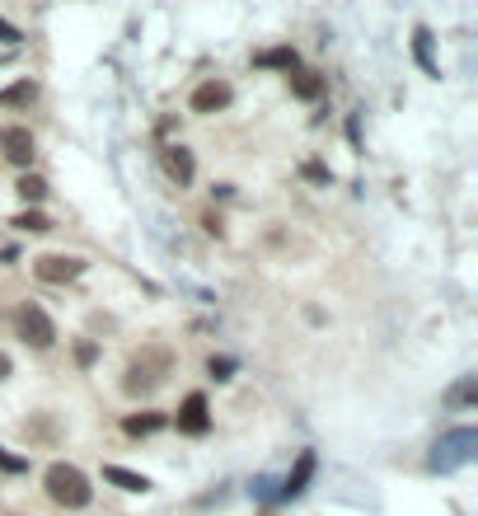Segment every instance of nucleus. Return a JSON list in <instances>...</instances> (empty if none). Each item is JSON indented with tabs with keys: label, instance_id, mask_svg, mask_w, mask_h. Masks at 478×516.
Returning <instances> with one entry per match:
<instances>
[{
	"label": "nucleus",
	"instance_id": "7ed1b4c3",
	"mask_svg": "<svg viewBox=\"0 0 478 516\" xmlns=\"http://www.w3.org/2000/svg\"><path fill=\"white\" fill-rule=\"evenodd\" d=\"M14 328H19V338H24L29 347H38V353H48V347L56 343V324L48 319L43 305H19Z\"/></svg>",
	"mask_w": 478,
	"mask_h": 516
},
{
	"label": "nucleus",
	"instance_id": "aec40b11",
	"mask_svg": "<svg viewBox=\"0 0 478 516\" xmlns=\"http://www.w3.org/2000/svg\"><path fill=\"white\" fill-rule=\"evenodd\" d=\"M0 38H5V43H19V33H14L10 24H0Z\"/></svg>",
	"mask_w": 478,
	"mask_h": 516
},
{
	"label": "nucleus",
	"instance_id": "f3484780",
	"mask_svg": "<svg viewBox=\"0 0 478 516\" xmlns=\"http://www.w3.org/2000/svg\"><path fill=\"white\" fill-rule=\"evenodd\" d=\"M212 376H216V380H230V362H225V357H212Z\"/></svg>",
	"mask_w": 478,
	"mask_h": 516
},
{
	"label": "nucleus",
	"instance_id": "9b49d317",
	"mask_svg": "<svg viewBox=\"0 0 478 516\" xmlns=\"http://www.w3.org/2000/svg\"><path fill=\"white\" fill-rule=\"evenodd\" d=\"M309 474H315V456H309V450H305V456L296 460V474H291V479H286V488H282V498H296V493H305Z\"/></svg>",
	"mask_w": 478,
	"mask_h": 516
},
{
	"label": "nucleus",
	"instance_id": "6ab92c4d",
	"mask_svg": "<svg viewBox=\"0 0 478 516\" xmlns=\"http://www.w3.org/2000/svg\"><path fill=\"white\" fill-rule=\"evenodd\" d=\"M418 57H422V66L431 71V52H427V33H418Z\"/></svg>",
	"mask_w": 478,
	"mask_h": 516
},
{
	"label": "nucleus",
	"instance_id": "1a4fd4ad",
	"mask_svg": "<svg viewBox=\"0 0 478 516\" xmlns=\"http://www.w3.org/2000/svg\"><path fill=\"white\" fill-rule=\"evenodd\" d=\"M103 479L117 484V488H127V493H145V488H151L145 474H132V469H122V465H103Z\"/></svg>",
	"mask_w": 478,
	"mask_h": 516
},
{
	"label": "nucleus",
	"instance_id": "412c9836",
	"mask_svg": "<svg viewBox=\"0 0 478 516\" xmlns=\"http://www.w3.org/2000/svg\"><path fill=\"white\" fill-rule=\"evenodd\" d=\"M5 376H10V357H5V353H0V380H5Z\"/></svg>",
	"mask_w": 478,
	"mask_h": 516
},
{
	"label": "nucleus",
	"instance_id": "39448f33",
	"mask_svg": "<svg viewBox=\"0 0 478 516\" xmlns=\"http://www.w3.org/2000/svg\"><path fill=\"white\" fill-rule=\"evenodd\" d=\"M0 151H5L10 164L29 170V164H33V132L29 127H5V132H0Z\"/></svg>",
	"mask_w": 478,
	"mask_h": 516
},
{
	"label": "nucleus",
	"instance_id": "2eb2a0df",
	"mask_svg": "<svg viewBox=\"0 0 478 516\" xmlns=\"http://www.w3.org/2000/svg\"><path fill=\"white\" fill-rule=\"evenodd\" d=\"M19 197H24V202H43L48 197V183L38 179V174H24V179H19Z\"/></svg>",
	"mask_w": 478,
	"mask_h": 516
},
{
	"label": "nucleus",
	"instance_id": "423d86ee",
	"mask_svg": "<svg viewBox=\"0 0 478 516\" xmlns=\"http://www.w3.org/2000/svg\"><path fill=\"white\" fill-rule=\"evenodd\" d=\"M230 99L235 90L225 80H206V85L193 90V113H221V109H230Z\"/></svg>",
	"mask_w": 478,
	"mask_h": 516
},
{
	"label": "nucleus",
	"instance_id": "20e7f679",
	"mask_svg": "<svg viewBox=\"0 0 478 516\" xmlns=\"http://www.w3.org/2000/svg\"><path fill=\"white\" fill-rule=\"evenodd\" d=\"M85 273V258H71V254H43L33 258V277L38 282H52V286H66Z\"/></svg>",
	"mask_w": 478,
	"mask_h": 516
},
{
	"label": "nucleus",
	"instance_id": "ddd939ff",
	"mask_svg": "<svg viewBox=\"0 0 478 516\" xmlns=\"http://www.w3.org/2000/svg\"><path fill=\"white\" fill-rule=\"evenodd\" d=\"M10 225H14V231H29V235H43V231H52V221H48L43 212H19Z\"/></svg>",
	"mask_w": 478,
	"mask_h": 516
},
{
	"label": "nucleus",
	"instance_id": "4468645a",
	"mask_svg": "<svg viewBox=\"0 0 478 516\" xmlns=\"http://www.w3.org/2000/svg\"><path fill=\"white\" fill-rule=\"evenodd\" d=\"M291 90H296L300 99H319V90H324V80H319L315 71H296V80H291Z\"/></svg>",
	"mask_w": 478,
	"mask_h": 516
},
{
	"label": "nucleus",
	"instance_id": "f257e3e1",
	"mask_svg": "<svg viewBox=\"0 0 478 516\" xmlns=\"http://www.w3.org/2000/svg\"><path fill=\"white\" fill-rule=\"evenodd\" d=\"M169 371H174V353L169 347H141V353L127 362V371H122V389H127L132 399H145V395H155V389L169 380Z\"/></svg>",
	"mask_w": 478,
	"mask_h": 516
},
{
	"label": "nucleus",
	"instance_id": "a211bd4d",
	"mask_svg": "<svg viewBox=\"0 0 478 516\" xmlns=\"http://www.w3.org/2000/svg\"><path fill=\"white\" fill-rule=\"evenodd\" d=\"M75 362L90 366V362H94V343H80V347H75Z\"/></svg>",
	"mask_w": 478,
	"mask_h": 516
},
{
	"label": "nucleus",
	"instance_id": "0eeeda50",
	"mask_svg": "<svg viewBox=\"0 0 478 516\" xmlns=\"http://www.w3.org/2000/svg\"><path fill=\"white\" fill-rule=\"evenodd\" d=\"M212 427V413H206V395H188L178 408V432H188V437H202V432Z\"/></svg>",
	"mask_w": 478,
	"mask_h": 516
},
{
	"label": "nucleus",
	"instance_id": "f8f14e48",
	"mask_svg": "<svg viewBox=\"0 0 478 516\" xmlns=\"http://www.w3.org/2000/svg\"><path fill=\"white\" fill-rule=\"evenodd\" d=\"M164 423H169V418H164V413H136V418H127L122 427H127L132 437H145V432H160Z\"/></svg>",
	"mask_w": 478,
	"mask_h": 516
},
{
	"label": "nucleus",
	"instance_id": "dca6fc26",
	"mask_svg": "<svg viewBox=\"0 0 478 516\" xmlns=\"http://www.w3.org/2000/svg\"><path fill=\"white\" fill-rule=\"evenodd\" d=\"M258 66H296V52L291 48H273V52H258Z\"/></svg>",
	"mask_w": 478,
	"mask_h": 516
},
{
	"label": "nucleus",
	"instance_id": "9d476101",
	"mask_svg": "<svg viewBox=\"0 0 478 516\" xmlns=\"http://www.w3.org/2000/svg\"><path fill=\"white\" fill-rule=\"evenodd\" d=\"M33 99H38V85L33 80H19V85L0 90V109H24V103H33Z\"/></svg>",
	"mask_w": 478,
	"mask_h": 516
},
{
	"label": "nucleus",
	"instance_id": "f03ea898",
	"mask_svg": "<svg viewBox=\"0 0 478 516\" xmlns=\"http://www.w3.org/2000/svg\"><path fill=\"white\" fill-rule=\"evenodd\" d=\"M43 488H48V498L56 503V507H90V498H94V488H90V479L80 474L75 465H48V474H43Z\"/></svg>",
	"mask_w": 478,
	"mask_h": 516
},
{
	"label": "nucleus",
	"instance_id": "6e6552de",
	"mask_svg": "<svg viewBox=\"0 0 478 516\" xmlns=\"http://www.w3.org/2000/svg\"><path fill=\"white\" fill-rule=\"evenodd\" d=\"M164 174H169L178 188H188L193 174H197V164H193V151H183V146H164Z\"/></svg>",
	"mask_w": 478,
	"mask_h": 516
}]
</instances>
